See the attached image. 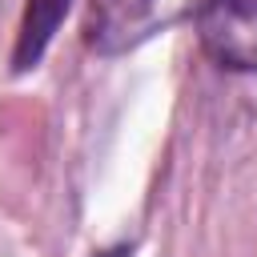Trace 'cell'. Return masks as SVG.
<instances>
[{
  "label": "cell",
  "instance_id": "cell-1",
  "mask_svg": "<svg viewBox=\"0 0 257 257\" xmlns=\"http://www.w3.org/2000/svg\"><path fill=\"white\" fill-rule=\"evenodd\" d=\"M201 0H88L84 40L96 56H124L153 36L193 20Z\"/></svg>",
  "mask_w": 257,
  "mask_h": 257
},
{
  "label": "cell",
  "instance_id": "cell-2",
  "mask_svg": "<svg viewBox=\"0 0 257 257\" xmlns=\"http://www.w3.org/2000/svg\"><path fill=\"white\" fill-rule=\"evenodd\" d=\"M193 28L217 68L257 76V0H201Z\"/></svg>",
  "mask_w": 257,
  "mask_h": 257
},
{
  "label": "cell",
  "instance_id": "cell-3",
  "mask_svg": "<svg viewBox=\"0 0 257 257\" xmlns=\"http://www.w3.org/2000/svg\"><path fill=\"white\" fill-rule=\"evenodd\" d=\"M72 0H28L20 28H16V44H12V72H28L44 60L60 20L68 16Z\"/></svg>",
  "mask_w": 257,
  "mask_h": 257
},
{
  "label": "cell",
  "instance_id": "cell-4",
  "mask_svg": "<svg viewBox=\"0 0 257 257\" xmlns=\"http://www.w3.org/2000/svg\"><path fill=\"white\" fill-rule=\"evenodd\" d=\"M96 257H137L128 245H120V249H108V253H96Z\"/></svg>",
  "mask_w": 257,
  "mask_h": 257
}]
</instances>
